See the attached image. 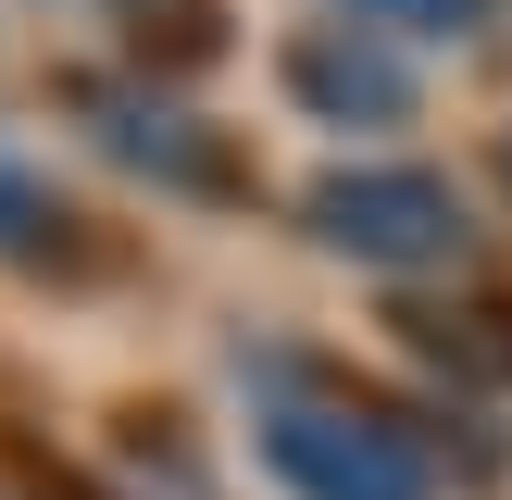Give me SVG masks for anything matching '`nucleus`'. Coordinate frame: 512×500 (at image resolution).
<instances>
[{
    "label": "nucleus",
    "mask_w": 512,
    "mask_h": 500,
    "mask_svg": "<svg viewBox=\"0 0 512 500\" xmlns=\"http://www.w3.org/2000/svg\"><path fill=\"white\" fill-rule=\"evenodd\" d=\"M263 450H275V475L300 500H425L438 488L425 438L400 413H375V400H288L263 425Z\"/></svg>",
    "instance_id": "obj_1"
},
{
    "label": "nucleus",
    "mask_w": 512,
    "mask_h": 500,
    "mask_svg": "<svg viewBox=\"0 0 512 500\" xmlns=\"http://www.w3.org/2000/svg\"><path fill=\"white\" fill-rule=\"evenodd\" d=\"M313 225L350 250V263H463V200H450V175L425 163H363V175H325L313 188Z\"/></svg>",
    "instance_id": "obj_2"
},
{
    "label": "nucleus",
    "mask_w": 512,
    "mask_h": 500,
    "mask_svg": "<svg viewBox=\"0 0 512 500\" xmlns=\"http://www.w3.org/2000/svg\"><path fill=\"white\" fill-rule=\"evenodd\" d=\"M288 75H300V100L313 113H363V125H400V100H413V75H400V50H375L363 25H313V38L288 50Z\"/></svg>",
    "instance_id": "obj_3"
},
{
    "label": "nucleus",
    "mask_w": 512,
    "mask_h": 500,
    "mask_svg": "<svg viewBox=\"0 0 512 500\" xmlns=\"http://www.w3.org/2000/svg\"><path fill=\"white\" fill-rule=\"evenodd\" d=\"M88 113H100V150H113V163H150V175H175V188L213 175V150L188 138L175 100H150V88H88Z\"/></svg>",
    "instance_id": "obj_4"
},
{
    "label": "nucleus",
    "mask_w": 512,
    "mask_h": 500,
    "mask_svg": "<svg viewBox=\"0 0 512 500\" xmlns=\"http://www.w3.org/2000/svg\"><path fill=\"white\" fill-rule=\"evenodd\" d=\"M50 238H63V200H50V175L0 150V250H50Z\"/></svg>",
    "instance_id": "obj_5"
},
{
    "label": "nucleus",
    "mask_w": 512,
    "mask_h": 500,
    "mask_svg": "<svg viewBox=\"0 0 512 500\" xmlns=\"http://www.w3.org/2000/svg\"><path fill=\"white\" fill-rule=\"evenodd\" d=\"M388 25H475V0H375Z\"/></svg>",
    "instance_id": "obj_6"
}]
</instances>
